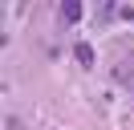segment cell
Returning <instances> with one entry per match:
<instances>
[{
  "mask_svg": "<svg viewBox=\"0 0 134 130\" xmlns=\"http://www.w3.org/2000/svg\"><path fill=\"white\" fill-rule=\"evenodd\" d=\"M114 77H118V81H122V85L134 94V61H118V65H114Z\"/></svg>",
  "mask_w": 134,
  "mask_h": 130,
  "instance_id": "1",
  "label": "cell"
},
{
  "mask_svg": "<svg viewBox=\"0 0 134 130\" xmlns=\"http://www.w3.org/2000/svg\"><path fill=\"white\" fill-rule=\"evenodd\" d=\"M61 16H65L69 24H73V20H81V4H73V0H69V4L61 8Z\"/></svg>",
  "mask_w": 134,
  "mask_h": 130,
  "instance_id": "2",
  "label": "cell"
},
{
  "mask_svg": "<svg viewBox=\"0 0 134 130\" xmlns=\"http://www.w3.org/2000/svg\"><path fill=\"white\" fill-rule=\"evenodd\" d=\"M73 53H77V61H81V65H93V49H90V45H77Z\"/></svg>",
  "mask_w": 134,
  "mask_h": 130,
  "instance_id": "3",
  "label": "cell"
}]
</instances>
